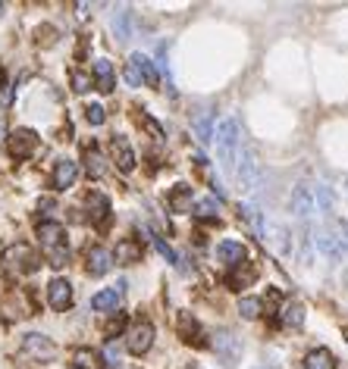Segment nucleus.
<instances>
[{"label":"nucleus","mask_w":348,"mask_h":369,"mask_svg":"<svg viewBox=\"0 0 348 369\" xmlns=\"http://www.w3.org/2000/svg\"><path fill=\"white\" fill-rule=\"evenodd\" d=\"M38 244H41L44 260L53 270H63L69 263V244H66V229L60 223H41L38 225Z\"/></svg>","instance_id":"obj_1"},{"label":"nucleus","mask_w":348,"mask_h":369,"mask_svg":"<svg viewBox=\"0 0 348 369\" xmlns=\"http://www.w3.org/2000/svg\"><path fill=\"white\" fill-rule=\"evenodd\" d=\"M217 160L220 166H223L226 172H236V160L239 153H242V135H239V123L236 119H223V123L217 125Z\"/></svg>","instance_id":"obj_2"},{"label":"nucleus","mask_w":348,"mask_h":369,"mask_svg":"<svg viewBox=\"0 0 348 369\" xmlns=\"http://www.w3.org/2000/svg\"><path fill=\"white\" fill-rule=\"evenodd\" d=\"M4 266H6V272H10V276H32V272L41 266V257H38L29 244L16 241V244H10L4 251Z\"/></svg>","instance_id":"obj_3"},{"label":"nucleus","mask_w":348,"mask_h":369,"mask_svg":"<svg viewBox=\"0 0 348 369\" xmlns=\"http://www.w3.org/2000/svg\"><path fill=\"white\" fill-rule=\"evenodd\" d=\"M123 76H126V82H129L132 88H142V85H157V78H160L148 53H132V57L126 60Z\"/></svg>","instance_id":"obj_4"},{"label":"nucleus","mask_w":348,"mask_h":369,"mask_svg":"<svg viewBox=\"0 0 348 369\" xmlns=\"http://www.w3.org/2000/svg\"><path fill=\"white\" fill-rule=\"evenodd\" d=\"M210 344H213L217 357L223 360L226 366H236L239 357H242V338H239V335H232L229 328H220V332H213Z\"/></svg>","instance_id":"obj_5"},{"label":"nucleus","mask_w":348,"mask_h":369,"mask_svg":"<svg viewBox=\"0 0 348 369\" xmlns=\"http://www.w3.org/2000/svg\"><path fill=\"white\" fill-rule=\"evenodd\" d=\"M22 354H29V357L38 360V363H51V360H57V344L41 332H25L22 335Z\"/></svg>","instance_id":"obj_6"},{"label":"nucleus","mask_w":348,"mask_h":369,"mask_svg":"<svg viewBox=\"0 0 348 369\" xmlns=\"http://www.w3.org/2000/svg\"><path fill=\"white\" fill-rule=\"evenodd\" d=\"M154 344V326L148 319H135L129 328H126V347H129V354H135V357H142V354H148Z\"/></svg>","instance_id":"obj_7"},{"label":"nucleus","mask_w":348,"mask_h":369,"mask_svg":"<svg viewBox=\"0 0 348 369\" xmlns=\"http://www.w3.org/2000/svg\"><path fill=\"white\" fill-rule=\"evenodd\" d=\"M6 151H10V157H16V160H29L32 153L38 151V135L32 129L10 132V138H6Z\"/></svg>","instance_id":"obj_8"},{"label":"nucleus","mask_w":348,"mask_h":369,"mask_svg":"<svg viewBox=\"0 0 348 369\" xmlns=\"http://www.w3.org/2000/svg\"><path fill=\"white\" fill-rule=\"evenodd\" d=\"M314 210H317V207H314V188L311 185H298L295 191H292V216H295L301 225H307Z\"/></svg>","instance_id":"obj_9"},{"label":"nucleus","mask_w":348,"mask_h":369,"mask_svg":"<svg viewBox=\"0 0 348 369\" xmlns=\"http://www.w3.org/2000/svg\"><path fill=\"white\" fill-rule=\"evenodd\" d=\"M76 179H79V163L69 157H60L51 172V185L57 188V191H66V188L76 185Z\"/></svg>","instance_id":"obj_10"},{"label":"nucleus","mask_w":348,"mask_h":369,"mask_svg":"<svg viewBox=\"0 0 348 369\" xmlns=\"http://www.w3.org/2000/svg\"><path fill=\"white\" fill-rule=\"evenodd\" d=\"M239 160H242V163H236V176H239V182H242L245 191H251V188H257L260 166H257V160H254V153L248 151V147H242Z\"/></svg>","instance_id":"obj_11"},{"label":"nucleus","mask_w":348,"mask_h":369,"mask_svg":"<svg viewBox=\"0 0 348 369\" xmlns=\"http://www.w3.org/2000/svg\"><path fill=\"white\" fill-rule=\"evenodd\" d=\"M314 241H317V251L323 253L326 260H342V253H345L342 235H336V232H330V229H320L317 235H314Z\"/></svg>","instance_id":"obj_12"},{"label":"nucleus","mask_w":348,"mask_h":369,"mask_svg":"<svg viewBox=\"0 0 348 369\" xmlns=\"http://www.w3.org/2000/svg\"><path fill=\"white\" fill-rule=\"evenodd\" d=\"M110 153H113V163H116L123 172L135 169V151H132V144H129V138L126 135H113L110 138Z\"/></svg>","instance_id":"obj_13"},{"label":"nucleus","mask_w":348,"mask_h":369,"mask_svg":"<svg viewBox=\"0 0 348 369\" xmlns=\"http://www.w3.org/2000/svg\"><path fill=\"white\" fill-rule=\"evenodd\" d=\"M110 266H113V257H110V251L107 247H100V244H95V247H88V253H85V272L88 276H107L110 272Z\"/></svg>","instance_id":"obj_14"},{"label":"nucleus","mask_w":348,"mask_h":369,"mask_svg":"<svg viewBox=\"0 0 348 369\" xmlns=\"http://www.w3.org/2000/svg\"><path fill=\"white\" fill-rule=\"evenodd\" d=\"M85 207H88V219L95 225H107L110 223V197L100 191H88L85 197Z\"/></svg>","instance_id":"obj_15"},{"label":"nucleus","mask_w":348,"mask_h":369,"mask_svg":"<svg viewBox=\"0 0 348 369\" xmlns=\"http://www.w3.org/2000/svg\"><path fill=\"white\" fill-rule=\"evenodd\" d=\"M217 260L220 263H226V266H239V263H245L248 260V247L242 244V241H220L217 244Z\"/></svg>","instance_id":"obj_16"},{"label":"nucleus","mask_w":348,"mask_h":369,"mask_svg":"<svg viewBox=\"0 0 348 369\" xmlns=\"http://www.w3.org/2000/svg\"><path fill=\"white\" fill-rule=\"evenodd\" d=\"M48 304L53 310H69L72 307V285L66 279H53L48 285Z\"/></svg>","instance_id":"obj_17"},{"label":"nucleus","mask_w":348,"mask_h":369,"mask_svg":"<svg viewBox=\"0 0 348 369\" xmlns=\"http://www.w3.org/2000/svg\"><path fill=\"white\" fill-rule=\"evenodd\" d=\"M254 279H257V266H254L251 260H245V263L232 266V272L226 276V285H229L232 291H242V288L254 285Z\"/></svg>","instance_id":"obj_18"},{"label":"nucleus","mask_w":348,"mask_h":369,"mask_svg":"<svg viewBox=\"0 0 348 369\" xmlns=\"http://www.w3.org/2000/svg\"><path fill=\"white\" fill-rule=\"evenodd\" d=\"M116 263H123V266H132V263H138L142 260V241H135V238H123V241H116V251L110 253Z\"/></svg>","instance_id":"obj_19"},{"label":"nucleus","mask_w":348,"mask_h":369,"mask_svg":"<svg viewBox=\"0 0 348 369\" xmlns=\"http://www.w3.org/2000/svg\"><path fill=\"white\" fill-rule=\"evenodd\" d=\"M91 72H95V85H98V91H104V94H110L113 91V85H116V72H113V63L110 60H95L91 63Z\"/></svg>","instance_id":"obj_20"},{"label":"nucleus","mask_w":348,"mask_h":369,"mask_svg":"<svg viewBox=\"0 0 348 369\" xmlns=\"http://www.w3.org/2000/svg\"><path fill=\"white\" fill-rule=\"evenodd\" d=\"M179 332H182V341H189V344H195V347L207 344L204 328L198 326V319L192 316V313H182V316H179Z\"/></svg>","instance_id":"obj_21"},{"label":"nucleus","mask_w":348,"mask_h":369,"mask_svg":"<svg viewBox=\"0 0 348 369\" xmlns=\"http://www.w3.org/2000/svg\"><path fill=\"white\" fill-rule=\"evenodd\" d=\"M166 204H170L173 213H192V185H176L170 194H166Z\"/></svg>","instance_id":"obj_22"},{"label":"nucleus","mask_w":348,"mask_h":369,"mask_svg":"<svg viewBox=\"0 0 348 369\" xmlns=\"http://www.w3.org/2000/svg\"><path fill=\"white\" fill-rule=\"evenodd\" d=\"M129 10H126V6H119L116 13H113L110 16V32H113V38H116V41H129L132 38V22H129Z\"/></svg>","instance_id":"obj_23"},{"label":"nucleus","mask_w":348,"mask_h":369,"mask_svg":"<svg viewBox=\"0 0 348 369\" xmlns=\"http://www.w3.org/2000/svg\"><path fill=\"white\" fill-rule=\"evenodd\" d=\"M304 369H336V357L326 347H311L304 354Z\"/></svg>","instance_id":"obj_24"},{"label":"nucleus","mask_w":348,"mask_h":369,"mask_svg":"<svg viewBox=\"0 0 348 369\" xmlns=\"http://www.w3.org/2000/svg\"><path fill=\"white\" fill-rule=\"evenodd\" d=\"M85 172H88V179H104V176H107L104 153H100L95 144L85 147Z\"/></svg>","instance_id":"obj_25"},{"label":"nucleus","mask_w":348,"mask_h":369,"mask_svg":"<svg viewBox=\"0 0 348 369\" xmlns=\"http://www.w3.org/2000/svg\"><path fill=\"white\" fill-rule=\"evenodd\" d=\"M279 319H283L286 328H301L304 326V307L298 300H289V304L279 307Z\"/></svg>","instance_id":"obj_26"},{"label":"nucleus","mask_w":348,"mask_h":369,"mask_svg":"<svg viewBox=\"0 0 348 369\" xmlns=\"http://www.w3.org/2000/svg\"><path fill=\"white\" fill-rule=\"evenodd\" d=\"M91 307L100 313H113L119 310V291L116 288H107V291H98L95 298H91Z\"/></svg>","instance_id":"obj_27"},{"label":"nucleus","mask_w":348,"mask_h":369,"mask_svg":"<svg viewBox=\"0 0 348 369\" xmlns=\"http://www.w3.org/2000/svg\"><path fill=\"white\" fill-rule=\"evenodd\" d=\"M192 129H195V135H198L201 144H207L210 135H213V113L210 110H201L198 116L192 119Z\"/></svg>","instance_id":"obj_28"},{"label":"nucleus","mask_w":348,"mask_h":369,"mask_svg":"<svg viewBox=\"0 0 348 369\" xmlns=\"http://www.w3.org/2000/svg\"><path fill=\"white\" fill-rule=\"evenodd\" d=\"M314 207H317L323 216H333V207H336V197H333L330 185H314Z\"/></svg>","instance_id":"obj_29"},{"label":"nucleus","mask_w":348,"mask_h":369,"mask_svg":"<svg viewBox=\"0 0 348 369\" xmlns=\"http://www.w3.org/2000/svg\"><path fill=\"white\" fill-rule=\"evenodd\" d=\"M242 216L248 219V225H251V232L257 235V238H267V229H264V216H260V210L257 207H251V204H245L242 207Z\"/></svg>","instance_id":"obj_30"},{"label":"nucleus","mask_w":348,"mask_h":369,"mask_svg":"<svg viewBox=\"0 0 348 369\" xmlns=\"http://www.w3.org/2000/svg\"><path fill=\"white\" fill-rule=\"evenodd\" d=\"M236 310H239V316H242V319H257L260 313H264V300H257V298H242Z\"/></svg>","instance_id":"obj_31"},{"label":"nucleus","mask_w":348,"mask_h":369,"mask_svg":"<svg viewBox=\"0 0 348 369\" xmlns=\"http://www.w3.org/2000/svg\"><path fill=\"white\" fill-rule=\"evenodd\" d=\"M192 213H195V219H217L220 216V204L213 197H204V200H198Z\"/></svg>","instance_id":"obj_32"},{"label":"nucleus","mask_w":348,"mask_h":369,"mask_svg":"<svg viewBox=\"0 0 348 369\" xmlns=\"http://www.w3.org/2000/svg\"><path fill=\"white\" fill-rule=\"evenodd\" d=\"M72 366L76 369H98V354L88 351V347H79L76 357H72Z\"/></svg>","instance_id":"obj_33"},{"label":"nucleus","mask_w":348,"mask_h":369,"mask_svg":"<svg viewBox=\"0 0 348 369\" xmlns=\"http://www.w3.org/2000/svg\"><path fill=\"white\" fill-rule=\"evenodd\" d=\"M85 123H88V125H104L107 123L104 106H100V104H88V106H85Z\"/></svg>","instance_id":"obj_34"},{"label":"nucleus","mask_w":348,"mask_h":369,"mask_svg":"<svg viewBox=\"0 0 348 369\" xmlns=\"http://www.w3.org/2000/svg\"><path fill=\"white\" fill-rule=\"evenodd\" d=\"M154 238V244H157V251H160V257H166V263H173V266H179V253L173 251L170 244H166L163 238H160V235H151Z\"/></svg>","instance_id":"obj_35"},{"label":"nucleus","mask_w":348,"mask_h":369,"mask_svg":"<svg viewBox=\"0 0 348 369\" xmlns=\"http://www.w3.org/2000/svg\"><path fill=\"white\" fill-rule=\"evenodd\" d=\"M276 251L283 253V257H289V253H292V232L283 229V225L276 229Z\"/></svg>","instance_id":"obj_36"},{"label":"nucleus","mask_w":348,"mask_h":369,"mask_svg":"<svg viewBox=\"0 0 348 369\" xmlns=\"http://www.w3.org/2000/svg\"><path fill=\"white\" fill-rule=\"evenodd\" d=\"M72 91H76V94H85V91H88L91 88V76H88V72H72Z\"/></svg>","instance_id":"obj_37"},{"label":"nucleus","mask_w":348,"mask_h":369,"mask_svg":"<svg viewBox=\"0 0 348 369\" xmlns=\"http://www.w3.org/2000/svg\"><path fill=\"white\" fill-rule=\"evenodd\" d=\"M104 363H107V366H119V347L113 344V341L104 347Z\"/></svg>","instance_id":"obj_38"},{"label":"nucleus","mask_w":348,"mask_h":369,"mask_svg":"<svg viewBox=\"0 0 348 369\" xmlns=\"http://www.w3.org/2000/svg\"><path fill=\"white\" fill-rule=\"evenodd\" d=\"M138 123H145V125H148V132H151L154 138H163V129H160V125L154 123L151 116H145V113H142V116H138Z\"/></svg>","instance_id":"obj_39"},{"label":"nucleus","mask_w":348,"mask_h":369,"mask_svg":"<svg viewBox=\"0 0 348 369\" xmlns=\"http://www.w3.org/2000/svg\"><path fill=\"white\" fill-rule=\"evenodd\" d=\"M38 213H41V216H48V213H53V200H51V197L38 200Z\"/></svg>","instance_id":"obj_40"},{"label":"nucleus","mask_w":348,"mask_h":369,"mask_svg":"<svg viewBox=\"0 0 348 369\" xmlns=\"http://www.w3.org/2000/svg\"><path fill=\"white\" fill-rule=\"evenodd\" d=\"M345 281H348V272H345Z\"/></svg>","instance_id":"obj_41"},{"label":"nucleus","mask_w":348,"mask_h":369,"mask_svg":"<svg viewBox=\"0 0 348 369\" xmlns=\"http://www.w3.org/2000/svg\"><path fill=\"white\" fill-rule=\"evenodd\" d=\"M345 338H348V332H345Z\"/></svg>","instance_id":"obj_42"}]
</instances>
